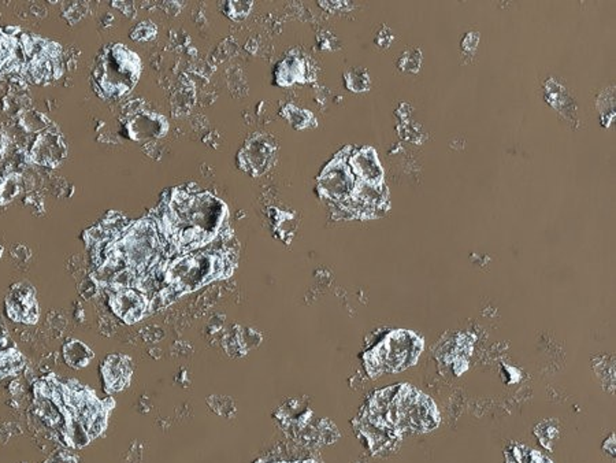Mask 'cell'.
<instances>
[{"label": "cell", "instance_id": "6da1fadb", "mask_svg": "<svg viewBox=\"0 0 616 463\" xmlns=\"http://www.w3.org/2000/svg\"><path fill=\"white\" fill-rule=\"evenodd\" d=\"M437 424L433 401L411 385L382 389L370 404V425L380 432H427Z\"/></svg>", "mask_w": 616, "mask_h": 463}, {"label": "cell", "instance_id": "7a4b0ae2", "mask_svg": "<svg viewBox=\"0 0 616 463\" xmlns=\"http://www.w3.org/2000/svg\"><path fill=\"white\" fill-rule=\"evenodd\" d=\"M420 350L422 341L416 335L409 331L392 332L367 358V368L371 373H397L412 365Z\"/></svg>", "mask_w": 616, "mask_h": 463}, {"label": "cell", "instance_id": "3957f363", "mask_svg": "<svg viewBox=\"0 0 616 463\" xmlns=\"http://www.w3.org/2000/svg\"><path fill=\"white\" fill-rule=\"evenodd\" d=\"M215 255H186L177 259L166 272L169 284L176 285L184 293L193 291L198 286L211 281L214 276Z\"/></svg>", "mask_w": 616, "mask_h": 463}, {"label": "cell", "instance_id": "277c9868", "mask_svg": "<svg viewBox=\"0 0 616 463\" xmlns=\"http://www.w3.org/2000/svg\"><path fill=\"white\" fill-rule=\"evenodd\" d=\"M277 153L275 141L264 134L255 133L251 136L237 155V165L251 177H261L270 170Z\"/></svg>", "mask_w": 616, "mask_h": 463}, {"label": "cell", "instance_id": "5b68a950", "mask_svg": "<svg viewBox=\"0 0 616 463\" xmlns=\"http://www.w3.org/2000/svg\"><path fill=\"white\" fill-rule=\"evenodd\" d=\"M353 173L341 158H336L330 162L320 177V192L322 196L329 198V200L340 203L344 206L347 200H350L353 193Z\"/></svg>", "mask_w": 616, "mask_h": 463}, {"label": "cell", "instance_id": "8992f818", "mask_svg": "<svg viewBox=\"0 0 616 463\" xmlns=\"http://www.w3.org/2000/svg\"><path fill=\"white\" fill-rule=\"evenodd\" d=\"M7 312L14 321L25 324L36 322L39 310L34 299V289L22 282L15 285L7 298Z\"/></svg>", "mask_w": 616, "mask_h": 463}, {"label": "cell", "instance_id": "52a82bcc", "mask_svg": "<svg viewBox=\"0 0 616 463\" xmlns=\"http://www.w3.org/2000/svg\"><path fill=\"white\" fill-rule=\"evenodd\" d=\"M126 127L133 140L152 141L166 136L169 130V124L167 120L160 114L142 111L137 116L128 120Z\"/></svg>", "mask_w": 616, "mask_h": 463}, {"label": "cell", "instance_id": "ba28073f", "mask_svg": "<svg viewBox=\"0 0 616 463\" xmlns=\"http://www.w3.org/2000/svg\"><path fill=\"white\" fill-rule=\"evenodd\" d=\"M350 167L353 170V176H357L360 181L373 186H381L383 172L377 154L371 147H366L353 155V158H350Z\"/></svg>", "mask_w": 616, "mask_h": 463}, {"label": "cell", "instance_id": "9c48e42d", "mask_svg": "<svg viewBox=\"0 0 616 463\" xmlns=\"http://www.w3.org/2000/svg\"><path fill=\"white\" fill-rule=\"evenodd\" d=\"M308 78V63L292 51L275 70V83L280 87H291L294 83H306Z\"/></svg>", "mask_w": 616, "mask_h": 463}, {"label": "cell", "instance_id": "30bf717a", "mask_svg": "<svg viewBox=\"0 0 616 463\" xmlns=\"http://www.w3.org/2000/svg\"><path fill=\"white\" fill-rule=\"evenodd\" d=\"M130 371V362L128 358H123L121 355L109 357L103 368V377L104 382L109 387V391L123 389V387L129 381Z\"/></svg>", "mask_w": 616, "mask_h": 463}, {"label": "cell", "instance_id": "8fae6325", "mask_svg": "<svg viewBox=\"0 0 616 463\" xmlns=\"http://www.w3.org/2000/svg\"><path fill=\"white\" fill-rule=\"evenodd\" d=\"M63 357L69 366L74 369H81L87 366L93 358V352L84 343L78 340H71L63 347Z\"/></svg>", "mask_w": 616, "mask_h": 463}, {"label": "cell", "instance_id": "7c38bea8", "mask_svg": "<svg viewBox=\"0 0 616 463\" xmlns=\"http://www.w3.org/2000/svg\"><path fill=\"white\" fill-rule=\"evenodd\" d=\"M281 116L292 125V127L296 130H303L306 127L315 125V117L311 114V111L294 106L292 103H288L281 109Z\"/></svg>", "mask_w": 616, "mask_h": 463}, {"label": "cell", "instance_id": "4fadbf2b", "mask_svg": "<svg viewBox=\"0 0 616 463\" xmlns=\"http://www.w3.org/2000/svg\"><path fill=\"white\" fill-rule=\"evenodd\" d=\"M345 84L347 88L353 92H366L370 90L371 81L366 69L353 67L345 73Z\"/></svg>", "mask_w": 616, "mask_h": 463}, {"label": "cell", "instance_id": "5bb4252c", "mask_svg": "<svg viewBox=\"0 0 616 463\" xmlns=\"http://www.w3.org/2000/svg\"><path fill=\"white\" fill-rule=\"evenodd\" d=\"M254 7V1L249 0H232V1H226L225 4V13L229 18L235 20V21H242L244 18L248 17V14L251 13Z\"/></svg>", "mask_w": 616, "mask_h": 463}, {"label": "cell", "instance_id": "9a60e30c", "mask_svg": "<svg viewBox=\"0 0 616 463\" xmlns=\"http://www.w3.org/2000/svg\"><path fill=\"white\" fill-rule=\"evenodd\" d=\"M208 406L212 408L214 413L222 415V417H233L235 414V401H232L229 396H224V395H214L211 396L208 401Z\"/></svg>", "mask_w": 616, "mask_h": 463}, {"label": "cell", "instance_id": "2e32d148", "mask_svg": "<svg viewBox=\"0 0 616 463\" xmlns=\"http://www.w3.org/2000/svg\"><path fill=\"white\" fill-rule=\"evenodd\" d=\"M420 62H422L420 51L418 48H409L407 51L403 53L399 61V67L402 71L406 73H416L420 67Z\"/></svg>", "mask_w": 616, "mask_h": 463}, {"label": "cell", "instance_id": "e0dca14e", "mask_svg": "<svg viewBox=\"0 0 616 463\" xmlns=\"http://www.w3.org/2000/svg\"><path fill=\"white\" fill-rule=\"evenodd\" d=\"M238 340H240V344L245 352L252 348H256L262 343V335L258 331L251 329V328H245V329L240 328Z\"/></svg>", "mask_w": 616, "mask_h": 463}, {"label": "cell", "instance_id": "ac0fdd59", "mask_svg": "<svg viewBox=\"0 0 616 463\" xmlns=\"http://www.w3.org/2000/svg\"><path fill=\"white\" fill-rule=\"evenodd\" d=\"M156 33H158L156 25L151 21H144V22H140L133 29V32L130 33V37L136 41H149L156 36Z\"/></svg>", "mask_w": 616, "mask_h": 463}, {"label": "cell", "instance_id": "d6986e66", "mask_svg": "<svg viewBox=\"0 0 616 463\" xmlns=\"http://www.w3.org/2000/svg\"><path fill=\"white\" fill-rule=\"evenodd\" d=\"M80 292L85 299H92L99 293V284L93 278H85L81 282Z\"/></svg>", "mask_w": 616, "mask_h": 463}, {"label": "cell", "instance_id": "ffe728a7", "mask_svg": "<svg viewBox=\"0 0 616 463\" xmlns=\"http://www.w3.org/2000/svg\"><path fill=\"white\" fill-rule=\"evenodd\" d=\"M392 41H393V33L390 32L389 28L382 27L380 32H378V34H377V37H376L377 46H380L381 48H388Z\"/></svg>", "mask_w": 616, "mask_h": 463}, {"label": "cell", "instance_id": "44dd1931", "mask_svg": "<svg viewBox=\"0 0 616 463\" xmlns=\"http://www.w3.org/2000/svg\"><path fill=\"white\" fill-rule=\"evenodd\" d=\"M163 331L160 329V328H158V326H149L147 331L144 332V336H146V341H159V340L163 338Z\"/></svg>", "mask_w": 616, "mask_h": 463}, {"label": "cell", "instance_id": "7402d4cb", "mask_svg": "<svg viewBox=\"0 0 616 463\" xmlns=\"http://www.w3.org/2000/svg\"><path fill=\"white\" fill-rule=\"evenodd\" d=\"M174 348H176L174 350L176 351V357H186V355H189L192 352L191 345L188 343H184V341L176 343Z\"/></svg>", "mask_w": 616, "mask_h": 463}, {"label": "cell", "instance_id": "603a6c76", "mask_svg": "<svg viewBox=\"0 0 616 463\" xmlns=\"http://www.w3.org/2000/svg\"><path fill=\"white\" fill-rule=\"evenodd\" d=\"M47 463H77L76 462V459L74 458H71V457H66V455H58V457H55V458H53V459H50Z\"/></svg>", "mask_w": 616, "mask_h": 463}, {"label": "cell", "instance_id": "cb8c5ba5", "mask_svg": "<svg viewBox=\"0 0 616 463\" xmlns=\"http://www.w3.org/2000/svg\"><path fill=\"white\" fill-rule=\"evenodd\" d=\"M245 50H247L249 54H256V51H258V43H256L255 40H249V41L245 44Z\"/></svg>", "mask_w": 616, "mask_h": 463}, {"label": "cell", "instance_id": "d4e9b609", "mask_svg": "<svg viewBox=\"0 0 616 463\" xmlns=\"http://www.w3.org/2000/svg\"><path fill=\"white\" fill-rule=\"evenodd\" d=\"M1 251H3V248L0 247V255H1Z\"/></svg>", "mask_w": 616, "mask_h": 463}]
</instances>
